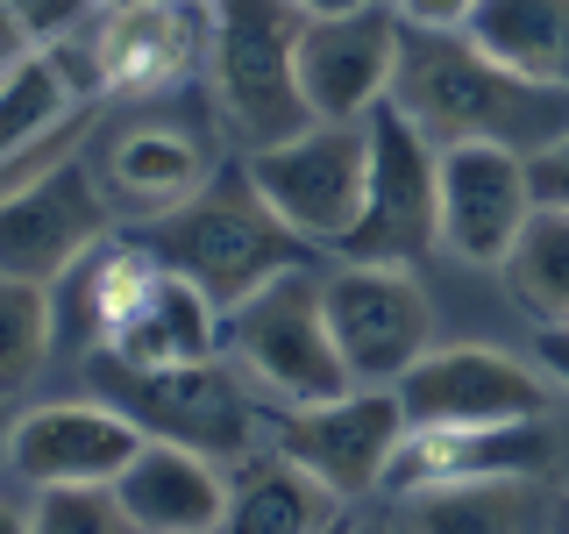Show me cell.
Returning a JSON list of instances; mask_svg holds the SVG:
<instances>
[{
  "label": "cell",
  "mask_w": 569,
  "mask_h": 534,
  "mask_svg": "<svg viewBox=\"0 0 569 534\" xmlns=\"http://www.w3.org/2000/svg\"><path fill=\"white\" fill-rule=\"evenodd\" d=\"M8 427H14V421H8V414H0V463H8Z\"/></svg>",
  "instance_id": "4dcf8cb0"
},
{
  "label": "cell",
  "mask_w": 569,
  "mask_h": 534,
  "mask_svg": "<svg viewBox=\"0 0 569 534\" xmlns=\"http://www.w3.org/2000/svg\"><path fill=\"white\" fill-rule=\"evenodd\" d=\"M29 50H36V36L22 29V14H14V8H8V0H0V79H8V71H14V65H22V58H29Z\"/></svg>",
  "instance_id": "83f0119b"
},
{
  "label": "cell",
  "mask_w": 569,
  "mask_h": 534,
  "mask_svg": "<svg viewBox=\"0 0 569 534\" xmlns=\"http://www.w3.org/2000/svg\"><path fill=\"white\" fill-rule=\"evenodd\" d=\"M8 8L22 14V29L36 36V43H58V36H71L79 22H93L107 0H8Z\"/></svg>",
  "instance_id": "d4e9b609"
},
{
  "label": "cell",
  "mask_w": 569,
  "mask_h": 534,
  "mask_svg": "<svg viewBox=\"0 0 569 534\" xmlns=\"http://www.w3.org/2000/svg\"><path fill=\"white\" fill-rule=\"evenodd\" d=\"M541 364H548V378L569 385V328H548L541 335Z\"/></svg>",
  "instance_id": "f1b7e54d"
},
{
  "label": "cell",
  "mask_w": 569,
  "mask_h": 534,
  "mask_svg": "<svg viewBox=\"0 0 569 534\" xmlns=\"http://www.w3.org/2000/svg\"><path fill=\"white\" fill-rule=\"evenodd\" d=\"M299 29L307 14L292 0H221L213 8V79L221 115L257 142H284L313 121L299 93Z\"/></svg>",
  "instance_id": "3957f363"
},
{
  "label": "cell",
  "mask_w": 569,
  "mask_h": 534,
  "mask_svg": "<svg viewBox=\"0 0 569 534\" xmlns=\"http://www.w3.org/2000/svg\"><path fill=\"white\" fill-rule=\"evenodd\" d=\"M406 406V427H456V421H533L541 414V378L506 349L456 343L427 349L420 364H406V378L391 385Z\"/></svg>",
  "instance_id": "5bb4252c"
},
{
  "label": "cell",
  "mask_w": 569,
  "mask_h": 534,
  "mask_svg": "<svg viewBox=\"0 0 569 534\" xmlns=\"http://www.w3.org/2000/svg\"><path fill=\"white\" fill-rule=\"evenodd\" d=\"M100 385L114 406L150 427V435L192 442L207 456H242L249 449V399L236 392L221 364H121V356H100Z\"/></svg>",
  "instance_id": "ba28073f"
},
{
  "label": "cell",
  "mask_w": 569,
  "mask_h": 534,
  "mask_svg": "<svg viewBox=\"0 0 569 534\" xmlns=\"http://www.w3.org/2000/svg\"><path fill=\"white\" fill-rule=\"evenodd\" d=\"M320 307H328V335L356 385H399L406 364L435 349V307L406 264L349 257L335 278H320Z\"/></svg>",
  "instance_id": "52a82bcc"
},
{
  "label": "cell",
  "mask_w": 569,
  "mask_h": 534,
  "mask_svg": "<svg viewBox=\"0 0 569 534\" xmlns=\"http://www.w3.org/2000/svg\"><path fill=\"white\" fill-rule=\"evenodd\" d=\"M441 192V249L462 264H506L520 221L533 214V178L520 150L498 142H449L435 165Z\"/></svg>",
  "instance_id": "4fadbf2b"
},
{
  "label": "cell",
  "mask_w": 569,
  "mask_h": 534,
  "mask_svg": "<svg viewBox=\"0 0 569 534\" xmlns=\"http://www.w3.org/2000/svg\"><path fill=\"white\" fill-rule=\"evenodd\" d=\"M29 527H43V534H114V527H129V513H121L114 485H36Z\"/></svg>",
  "instance_id": "cb8c5ba5"
},
{
  "label": "cell",
  "mask_w": 569,
  "mask_h": 534,
  "mask_svg": "<svg viewBox=\"0 0 569 534\" xmlns=\"http://www.w3.org/2000/svg\"><path fill=\"white\" fill-rule=\"evenodd\" d=\"M399 36H406V14L385 8V0L349 14H307V29H299V93H307L313 121H363L391 93Z\"/></svg>",
  "instance_id": "30bf717a"
},
{
  "label": "cell",
  "mask_w": 569,
  "mask_h": 534,
  "mask_svg": "<svg viewBox=\"0 0 569 534\" xmlns=\"http://www.w3.org/2000/svg\"><path fill=\"white\" fill-rule=\"evenodd\" d=\"M71 129H86L79 86H71V71L58 58L29 50L0 79V192L50 171V165H64V150H50V136H71Z\"/></svg>",
  "instance_id": "e0dca14e"
},
{
  "label": "cell",
  "mask_w": 569,
  "mask_h": 534,
  "mask_svg": "<svg viewBox=\"0 0 569 534\" xmlns=\"http://www.w3.org/2000/svg\"><path fill=\"white\" fill-rule=\"evenodd\" d=\"M363 121H370V186L356 228L335 249L356 264H420L441 243V192H435L441 150L391 100H378Z\"/></svg>",
  "instance_id": "8992f818"
},
{
  "label": "cell",
  "mask_w": 569,
  "mask_h": 534,
  "mask_svg": "<svg viewBox=\"0 0 569 534\" xmlns=\"http://www.w3.org/2000/svg\"><path fill=\"white\" fill-rule=\"evenodd\" d=\"M142 427L114 399H64V406H29L8 427V471L22 485H114L121 463L142 449Z\"/></svg>",
  "instance_id": "7c38bea8"
},
{
  "label": "cell",
  "mask_w": 569,
  "mask_h": 534,
  "mask_svg": "<svg viewBox=\"0 0 569 534\" xmlns=\"http://www.w3.org/2000/svg\"><path fill=\"white\" fill-rule=\"evenodd\" d=\"M462 29L527 79L569 86V0H477Z\"/></svg>",
  "instance_id": "44dd1931"
},
{
  "label": "cell",
  "mask_w": 569,
  "mask_h": 534,
  "mask_svg": "<svg viewBox=\"0 0 569 534\" xmlns=\"http://www.w3.org/2000/svg\"><path fill=\"white\" fill-rule=\"evenodd\" d=\"M299 14H349V8H370V0H292Z\"/></svg>",
  "instance_id": "f546056e"
},
{
  "label": "cell",
  "mask_w": 569,
  "mask_h": 534,
  "mask_svg": "<svg viewBox=\"0 0 569 534\" xmlns=\"http://www.w3.org/2000/svg\"><path fill=\"white\" fill-rule=\"evenodd\" d=\"M142 243H150L171 271H186L221 314L236 307V299H249L263 278H278V271L299 264V236L263 207V192L249 186V171L207 178L192 200L157 214V221L142 228Z\"/></svg>",
  "instance_id": "7a4b0ae2"
},
{
  "label": "cell",
  "mask_w": 569,
  "mask_h": 534,
  "mask_svg": "<svg viewBox=\"0 0 569 534\" xmlns=\"http://www.w3.org/2000/svg\"><path fill=\"white\" fill-rule=\"evenodd\" d=\"M207 186V157L192 136L171 129H129L114 150L100 157V192L114 200V214H136V221H157L178 200Z\"/></svg>",
  "instance_id": "ffe728a7"
},
{
  "label": "cell",
  "mask_w": 569,
  "mask_h": 534,
  "mask_svg": "<svg viewBox=\"0 0 569 534\" xmlns=\"http://www.w3.org/2000/svg\"><path fill=\"white\" fill-rule=\"evenodd\" d=\"M0 527H14V513H8V506H0Z\"/></svg>",
  "instance_id": "1f68e13d"
},
{
  "label": "cell",
  "mask_w": 569,
  "mask_h": 534,
  "mask_svg": "<svg viewBox=\"0 0 569 534\" xmlns=\"http://www.w3.org/2000/svg\"><path fill=\"white\" fill-rule=\"evenodd\" d=\"M335 521H342V492L320 471H307L292 449L249 456L228 477V527H242V534H313Z\"/></svg>",
  "instance_id": "d6986e66"
},
{
  "label": "cell",
  "mask_w": 569,
  "mask_h": 534,
  "mask_svg": "<svg viewBox=\"0 0 569 534\" xmlns=\"http://www.w3.org/2000/svg\"><path fill=\"white\" fill-rule=\"evenodd\" d=\"M406 435V406L391 385H349V392H328V399H307V406H284V427H278V449H292L307 471H320L342 498L385 485V463Z\"/></svg>",
  "instance_id": "8fae6325"
},
{
  "label": "cell",
  "mask_w": 569,
  "mask_h": 534,
  "mask_svg": "<svg viewBox=\"0 0 569 534\" xmlns=\"http://www.w3.org/2000/svg\"><path fill=\"white\" fill-rule=\"evenodd\" d=\"M114 498L129 513V527L150 534H213L228 527V477L221 456L192 449V442L171 435H142V449L121 463Z\"/></svg>",
  "instance_id": "2e32d148"
},
{
  "label": "cell",
  "mask_w": 569,
  "mask_h": 534,
  "mask_svg": "<svg viewBox=\"0 0 569 534\" xmlns=\"http://www.w3.org/2000/svg\"><path fill=\"white\" fill-rule=\"evenodd\" d=\"M548 435L533 421H456V427H406L385 463L391 492H449V485H485V477H527L541 471Z\"/></svg>",
  "instance_id": "9a60e30c"
},
{
  "label": "cell",
  "mask_w": 569,
  "mask_h": 534,
  "mask_svg": "<svg viewBox=\"0 0 569 534\" xmlns=\"http://www.w3.org/2000/svg\"><path fill=\"white\" fill-rule=\"evenodd\" d=\"M385 100L435 150H449V142H498V150L533 157L556 136H569V86L512 71L470 29H406Z\"/></svg>",
  "instance_id": "6da1fadb"
},
{
  "label": "cell",
  "mask_w": 569,
  "mask_h": 534,
  "mask_svg": "<svg viewBox=\"0 0 569 534\" xmlns=\"http://www.w3.org/2000/svg\"><path fill=\"white\" fill-rule=\"evenodd\" d=\"M249 186L299 243H342L370 186V121H307L249 157Z\"/></svg>",
  "instance_id": "5b68a950"
},
{
  "label": "cell",
  "mask_w": 569,
  "mask_h": 534,
  "mask_svg": "<svg viewBox=\"0 0 569 534\" xmlns=\"http://www.w3.org/2000/svg\"><path fill=\"white\" fill-rule=\"evenodd\" d=\"M107 214L114 207H107V192L93 186V171L79 157L8 186L0 192V271L58 285L107 236Z\"/></svg>",
  "instance_id": "9c48e42d"
},
{
  "label": "cell",
  "mask_w": 569,
  "mask_h": 534,
  "mask_svg": "<svg viewBox=\"0 0 569 534\" xmlns=\"http://www.w3.org/2000/svg\"><path fill=\"white\" fill-rule=\"evenodd\" d=\"M107 8H114V0H107Z\"/></svg>",
  "instance_id": "836d02e7"
},
{
  "label": "cell",
  "mask_w": 569,
  "mask_h": 534,
  "mask_svg": "<svg viewBox=\"0 0 569 534\" xmlns=\"http://www.w3.org/2000/svg\"><path fill=\"white\" fill-rule=\"evenodd\" d=\"M406 29H462L477 14V0H399Z\"/></svg>",
  "instance_id": "4316f807"
},
{
  "label": "cell",
  "mask_w": 569,
  "mask_h": 534,
  "mask_svg": "<svg viewBox=\"0 0 569 534\" xmlns=\"http://www.w3.org/2000/svg\"><path fill=\"white\" fill-rule=\"evenodd\" d=\"M228 349H236V364L284 406H307V399H328V392L356 385L342 349H335V335H328L320 278L299 271V264L278 271V278H263L249 299L228 307Z\"/></svg>",
  "instance_id": "277c9868"
},
{
  "label": "cell",
  "mask_w": 569,
  "mask_h": 534,
  "mask_svg": "<svg viewBox=\"0 0 569 534\" xmlns=\"http://www.w3.org/2000/svg\"><path fill=\"white\" fill-rule=\"evenodd\" d=\"M527 178H533V200L569 207V136H556L548 150H533L527 157Z\"/></svg>",
  "instance_id": "484cf974"
},
{
  "label": "cell",
  "mask_w": 569,
  "mask_h": 534,
  "mask_svg": "<svg viewBox=\"0 0 569 534\" xmlns=\"http://www.w3.org/2000/svg\"><path fill=\"white\" fill-rule=\"evenodd\" d=\"M498 271L520 293V307H533L541 320H569V207L533 200Z\"/></svg>",
  "instance_id": "7402d4cb"
},
{
  "label": "cell",
  "mask_w": 569,
  "mask_h": 534,
  "mask_svg": "<svg viewBox=\"0 0 569 534\" xmlns=\"http://www.w3.org/2000/svg\"><path fill=\"white\" fill-rule=\"evenodd\" d=\"M50 343H58V293L43 278L0 271V399L29 392V378L50 364Z\"/></svg>",
  "instance_id": "603a6c76"
},
{
  "label": "cell",
  "mask_w": 569,
  "mask_h": 534,
  "mask_svg": "<svg viewBox=\"0 0 569 534\" xmlns=\"http://www.w3.org/2000/svg\"><path fill=\"white\" fill-rule=\"evenodd\" d=\"M556 328H569V320H556Z\"/></svg>",
  "instance_id": "d6a6232c"
},
{
  "label": "cell",
  "mask_w": 569,
  "mask_h": 534,
  "mask_svg": "<svg viewBox=\"0 0 569 534\" xmlns=\"http://www.w3.org/2000/svg\"><path fill=\"white\" fill-rule=\"evenodd\" d=\"M186 14L164 0H114L86 36V79L100 93H157L186 71Z\"/></svg>",
  "instance_id": "ac0fdd59"
}]
</instances>
